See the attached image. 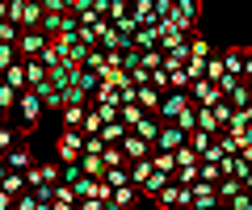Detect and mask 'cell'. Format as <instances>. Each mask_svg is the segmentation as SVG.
Here are the masks:
<instances>
[{
	"instance_id": "obj_27",
	"label": "cell",
	"mask_w": 252,
	"mask_h": 210,
	"mask_svg": "<svg viewBox=\"0 0 252 210\" xmlns=\"http://www.w3.org/2000/svg\"><path fill=\"white\" fill-rule=\"evenodd\" d=\"M17 34H21V26H17V21L0 17V42H17Z\"/></svg>"
},
{
	"instance_id": "obj_30",
	"label": "cell",
	"mask_w": 252,
	"mask_h": 210,
	"mask_svg": "<svg viewBox=\"0 0 252 210\" xmlns=\"http://www.w3.org/2000/svg\"><path fill=\"white\" fill-rule=\"evenodd\" d=\"M114 26H118V30H122V34H135V30H139V21H135V17H130V13H126V17H118V21H114Z\"/></svg>"
},
{
	"instance_id": "obj_33",
	"label": "cell",
	"mask_w": 252,
	"mask_h": 210,
	"mask_svg": "<svg viewBox=\"0 0 252 210\" xmlns=\"http://www.w3.org/2000/svg\"><path fill=\"white\" fill-rule=\"evenodd\" d=\"M240 155H244V160H248V168H252V147H244V151H240Z\"/></svg>"
},
{
	"instance_id": "obj_13",
	"label": "cell",
	"mask_w": 252,
	"mask_h": 210,
	"mask_svg": "<svg viewBox=\"0 0 252 210\" xmlns=\"http://www.w3.org/2000/svg\"><path fill=\"white\" fill-rule=\"evenodd\" d=\"M160 126H164V122L156 118L152 110H147V114H143V118H139V122H135V126H130V130H135V135H143L147 143H156V135H160Z\"/></svg>"
},
{
	"instance_id": "obj_28",
	"label": "cell",
	"mask_w": 252,
	"mask_h": 210,
	"mask_svg": "<svg viewBox=\"0 0 252 210\" xmlns=\"http://www.w3.org/2000/svg\"><path fill=\"white\" fill-rule=\"evenodd\" d=\"M13 59H21V55H17V42H0V72H4Z\"/></svg>"
},
{
	"instance_id": "obj_14",
	"label": "cell",
	"mask_w": 252,
	"mask_h": 210,
	"mask_svg": "<svg viewBox=\"0 0 252 210\" xmlns=\"http://www.w3.org/2000/svg\"><path fill=\"white\" fill-rule=\"evenodd\" d=\"M160 97H164V92L156 89L152 80H147V84H139V89H135V101L143 105V110H156V105H160Z\"/></svg>"
},
{
	"instance_id": "obj_31",
	"label": "cell",
	"mask_w": 252,
	"mask_h": 210,
	"mask_svg": "<svg viewBox=\"0 0 252 210\" xmlns=\"http://www.w3.org/2000/svg\"><path fill=\"white\" fill-rule=\"evenodd\" d=\"M240 55H244V76H252V46H240Z\"/></svg>"
},
{
	"instance_id": "obj_20",
	"label": "cell",
	"mask_w": 252,
	"mask_h": 210,
	"mask_svg": "<svg viewBox=\"0 0 252 210\" xmlns=\"http://www.w3.org/2000/svg\"><path fill=\"white\" fill-rule=\"evenodd\" d=\"M143 114H147V110L139 105V101H122V105H118V118H122L126 126H135V122L143 118Z\"/></svg>"
},
{
	"instance_id": "obj_35",
	"label": "cell",
	"mask_w": 252,
	"mask_h": 210,
	"mask_svg": "<svg viewBox=\"0 0 252 210\" xmlns=\"http://www.w3.org/2000/svg\"><path fill=\"white\" fill-rule=\"evenodd\" d=\"M0 160H4V151H0Z\"/></svg>"
},
{
	"instance_id": "obj_9",
	"label": "cell",
	"mask_w": 252,
	"mask_h": 210,
	"mask_svg": "<svg viewBox=\"0 0 252 210\" xmlns=\"http://www.w3.org/2000/svg\"><path fill=\"white\" fill-rule=\"evenodd\" d=\"M135 202H139V185L135 181L118 185V189L109 193V206H114V210H126V206H135Z\"/></svg>"
},
{
	"instance_id": "obj_23",
	"label": "cell",
	"mask_w": 252,
	"mask_h": 210,
	"mask_svg": "<svg viewBox=\"0 0 252 210\" xmlns=\"http://www.w3.org/2000/svg\"><path fill=\"white\" fill-rule=\"evenodd\" d=\"M223 67L231 76H244V55H240V46H231V51H223Z\"/></svg>"
},
{
	"instance_id": "obj_25",
	"label": "cell",
	"mask_w": 252,
	"mask_h": 210,
	"mask_svg": "<svg viewBox=\"0 0 252 210\" xmlns=\"http://www.w3.org/2000/svg\"><path fill=\"white\" fill-rule=\"evenodd\" d=\"M219 160H198V181H219Z\"/></svg>"
},
{
	"instance_id": "obj_6",
	"label": "cell",
	"mask_w": 252,
	"mask_h": 210,
	"mask_svg": "<svg viewBox=\"0 0 252 210\" xmlns=\"http://www.w3.org/2000/svg\"><path fill=\"white\" fill-rule=\"evenodd\" d=\"M189 193H193V202H189L193 210H210V206H219V189H215V181H193V185H189Z\"/></svg>"
},
{
	"instance_id": "obj_18",
	"label": "cell",
	"mask_w": 252,
	"mask_h": 210,
	"mask_svg": "<svg viewBox=\"0 0 252 210\" xmlns=\"http://www.w3.org/2000/svg\"><path fill=\"white\" fill-rule=\"evenodd\" d=\"M223 97H227V101H231L235 110H244V105H248V101H252V92H248V84H244V80H235V84H231V89H227V92H223Z\"/></svg>"
},
{
	"instance_id": "obj_29",
	"label": "cell",
	"mask_w": 252,
	"mask_h": 210,
	"mask_svg": "<svg viewBox=\"0 0 252 210\" xmlns=\"http://www.w3.org/2000/svg\"><path fill=\"white\" fill-rule=\"evenodd\" d=\"M227 206H235V210H252V193H248V189H240L231 202H227Z\"/></svg>"
},
{
	"instance_id": "obj_8",
	"label": "cell",
	"mask_w": 252,
	"mask_h": 210,
	"mask_svg": "<svg viewBox=\"0 0 252 210\" xmlns=\"http://www.w3.org/2000/svg\"><path fill=\"white\" fill-rule=\"evenodd\" d=\"M30 164H34V155H30L26 139H21V143H13L9 151H4V168H17V173H21V168H30Z\"/></svg>"
},
{
	"instance_id": "obj_1",
	"label": "cell",
	"mask_w": 252,
	"mask_h": 210,
	"mask_svg": "<svg viewBox=\"0 0 252 210\" xmlns=\"http://www.w3.org/2000/svg\"><path fill=\"white\" fill-rule=\"evenodd\" d=\"M13 114H17L13 122H17L21 130H34L38 122H42V114H46V110H42V97H38L34 89H21V92H17V105H13Z\"/></svg>"
},
{
	"instance_id": "obj_26",
	"label": "cell",
	"mask_w": 252,
	"mask_h": 210,
	"mask_svg": "<svg viewBox=\"0 0 252 210\" xmlns=\"http://www.w3.org/2000/svg\"><path fill=\"white\" fill-rule=\"evenodd\" d=\"M206 55H210V42L198 38V34H189V59H206Z\"/></svg>"
},
{
	"instance_id": "obj_5",
	"label": "cell",
	"mask_w": 252,
	"mask_h": 210,
	"mask_svg": "<svg viewBox=\"0 0 252 210\" xmlns=\"http://www.w3.org/2000/svg\"><path fill=\"white\" fill-rule=\"evenodd\" d=\"M185 135H189V130H181L177 126V122H164V126H160V135H156V151H177V147L181 143H185Z\"/></svg>"
},
{
	"instance_id": "obj_2",
	"label": "cell",
	"mask_w": 252,
	"mask_h": 210,
	"mask_svg": "<svg viewBox=\"0 0 252 210\" xmlns=\"http://www.w3.org/2000/svg\"><path fill=\"white\" fill-rule=\"evenodd\" d=\"M55 151H59V164L63 160H80V151H84V130L80 126H67L59 135V143H55Z\"/></svg>"
},
{
	"instance_id": "obj_10",
	"label": "cell",
	"mask_w": 252,
	"mask_h": 210,
	"mask_svg": "<svg viewBox=\"0 0 252 210\" xmlns=\"http://www.w3.org/2000/svg\"><path fill=\"white\" fill-rule=\"evenodd\" d=\"M42 4H38V0H21V9H17V26L21 30H34L38 26V21H42Z\"/></svg>"
},
{
	"instance_id": "obj_34",
	"label": "cell",
	"mask_w": 252,
	"mask_h": 210,
	"mask_svg": "<svg viewBox=\"0 0 252 210\" xmlns=\"http://www.w3.org/2000/svg\"><path fill=\"white\" fill-rule=\"evenodd\" d=\"M0 17H9V0H0Z\"/></svg>"
},
{
	"instance_id": "obj_11",
	"label": "cell",
	"mask_w": 252,
	"mask_h": 210,
	"mask_svg": "<svg viewBox=\"0 0 252 210\" xmlns=\"http://www.w3.org/2000/svg\"><path fill=\"white\" fill-rule=\"evenodd\" d=\"M76 202H80V193H76L72 185H67V181H55V198H51L55 210H72Z\"/></svg>"
},
{
	"instance_id": "obj_3",
	"label": "cell",
	"mask_w": 252,
	"mask_h": 210,
	"mask_svg": "<svg viewBox=\"0 0 252 210\" xmlns=\"http://www.w3.org/2000/svg\"><path fill=\"white\" fill-rule=\"evenodd\" d=\"M46 42H51V38H46L38 26H34V30H21V34H17V55H21V59H38V55L46 51Z\"/></svg>"
},
{
	"instance_id": "obj_17",
	"label": "cell",
	"mask_w": 252,
	"mask_h": 210,
	"mask_svg": "<svg viewBox=\"0 0 252 210\" xmlns=\"http://www.w3.org/2000/svg\"><path fill=\"white\" fill-rule=\"evenodd\" d=\"M21 139H26V130H21L17 122H4V126H0V151H9L13 143H21Z\"/></svg>"
},
{
	"instance_id": "obj_21",
	"label": "cell",
	"mask_w": 252,
	"mask_h": 210,
	"mask_svg": "<svg viewBox=\"0 0 252 210\" xmlns=\"http://www.w3.org/2000/svg\"><path fill=\"white\" fill-rule=\"evenodd\" d=\"M130 17H135L139 26H152V21H156V9H152V0H135V4H130Z\"/></svg>"
},
{
	"instance_id": "obj_19",
	"label": "cell",
	"mask_w": 252,
	"mask_h": 210,
	"mask_svg": "<svg viewBox=\"0 0 252 210\" xmlns=\"http://www.w3.org/2000/svg\"><path fill=\"white\" fill-rule=\"evenodd\" d=\"M42 80H46V63H42V59H26V84L38 89Z\"/></svg>"
},
{
	"instance_id": "obj_4",
	"label": "cell",
	"mask_w": 252,
	"mask_h": 210,
	"mask_svg": "<svg viewBox=\"0 0 252 210\" xmlns=\"http://www.w3.org/2000/svg\"><path fill=\"white\" fill-rule=\"evenodd\" d=\"M189 97L198 101V105H215V101L223 97V89H219L210 76H198V80H189Z\"/></svg>"
},
{
	"instance_id": "obj_22",
	"label": "cell",
	"mask_w": 252,
	"mask_h": 210,
	"mask_svg": "<svg viewBox=\"0 0 252 210\" xmlns=\"http://www.w3.org/2000/svg\"><path fill=\"white\" fill-rule=\"evenodd\" d=\"M172 4H177V13L189 21V26H198V17H202V4H198V0H172Z\"/></svg>"
},
{
	"instance_id": "obj_16",
	"label": "cell",
	"mask_w": 252,
	"mask_h": 210,
	"mask_svg": "<svg viewBox=\"0 0 252 210\" xmlns=\"http://www.w3.org/2000/svg\"><path fill=\"white\" fill-rule=\"evenodd\" d=\"M126 130H130V126H126L122 118H114V122H101V130H97V135H101V143H118V139H122Z\"/></svg>"
},
{
	"instance_id": "obj_32",
	"label": "cell",
	"mask_w": 252,
	"mask_h": 210,
	"mask_svg": "<svg viewBox=\"0 0 252 210\" xmlns=\"http://www.w3.org/2000/svg\"><path fill=\"white\" fill-rule=\"evenodd\" d=\"M9 206H13V193H9V189H0V210H9Z\"/></svg>"
},
{
	"instance_id": "obj_7",
	"label": "cell",
	"mask_w": 252,
	"mask_h": 210,
	"mask_svg": "<svg viewBox=\"0 0 252 210\" xmlns=\"http://www.w3.org/2000/svg\"><path fill=\"white\" fill-rule=\"evenodd\" d=\"M118 147H122V155H126V160H139V155H147V151H152V143H147L143 135H135V130H126V135L118 139Z\"/></svg>"
},
{
	"instance_id": "obj_12",
	"label": "cell",
	"mask_w": 252,
	"mask_h": 210,
	"mask_svg": "<svg viewBox=\"0 0 252 210\" xmlns=\"http://www.w3.org/2000/svg\"><path fill=\"white\" fill-rule=\"evenodd\" d=\"M0 80H4V84H13V89H30V84H26V59H13V63L9 67H4V72H0Z\"/></svg>"
},
{
	"instance_id": "obj_24",
	"label": "cell",
	"mask_w": 252,
	"mask_h": 210,
	"mask_svg": "<svg viewBox=\"0 0 252 210\" xmlns=\"http://www.w3.org/2000/svg\"><path fill=\"white\" fill-rule=\"evenodd\" d=\"M13 105H17V89L0 80V114H13Z\"/></svg>"
},
{
	"instance_id": "obj_15",
	"label": "cell",
	"mask_w": 252,
	"mask_h": 210,
	"mask_svg": "<svg viewBox=\"0 0 252 210\" xmlns=\"http://www.w3.org/2000/svg\"><path fill=\"white\" fill-rule=\"evenodd\" d=\"M168 181H172L168 173H160V168H152V173H147V181L139 185V193H147V198H156V193H160V189H164Z\"/></svg>"
}]
</instances>
